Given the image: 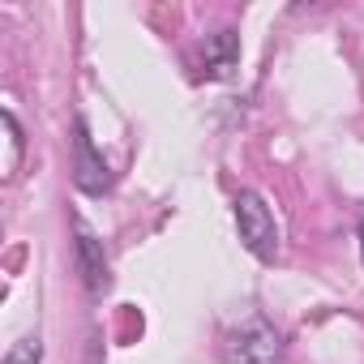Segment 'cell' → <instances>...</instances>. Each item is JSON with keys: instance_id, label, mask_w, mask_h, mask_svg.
Here are the masks:
<instances>
[{"instance_id": "cell-1", "label": "cell", "mask_w": 364, "mask_h": 364, "mask_svg": "<svg viewBox=\"0 0 364 364\" xmlns=\"http://www.w3.org/2000/svg\"><path fill=\"white\" fill-rule=\"evenodd\" d=\"M283 334L266 317H245L223 334V360L228 364H283Z\"/></svg>"}, {"instance_id": "cell-2", "label": "cell", "mask_w": 364, "mask_h": 364, "mask_svg": "<svg viewBox=\"0 0 364 364\" xmlns=\"http://www.w3.org/2000/svg\"><path fill=\"white\" fill-rule=\"evenodd\" d=\"M236 228H240V240L253 257H262V262L279 257V223H274V210L266 206V198L257 189H245L236 198Z\"/></svg>"}, {"instance_id": "cell-3", "label": "cell", "mask_w": 364, "mask_h": 364, "mask_svg": "<svg viewBox=\"0 0 364 364\" xmlns=\"http://www.w3.org/2000/svg\"><path fill=\"white\" fill-rule=\"evenodd\" d=\"M73 150H77V163H73V185L90 198H99L107 185H112V176H107V163L99 159L95 141H90V129L86 120H77V137H73Z\"/></svg>"}, {"instance_id": "cell-4", "label": "cell", "mask_w": 364, "mask_h": 364, "mask_svg": "<svg viewBox=\"0 0 364 364\" xmlns=\"http://www.w3.org/2000/svg\"><path fill=\"white\" fill-rule=\"evenodd\" d=\"M77 262H82V279H86L90 296L107 291V257H103L99 236H95L86 223H77Z\"/></svg>"}, {"instance_id": "cell-5", "label": "cell", "mask_w": 364, "mask_h": 364, "mask_svg": "<svg viewBox=\"0 0 364 364\" xmlns=\"http://www.w3.org/2000/svg\"><path fill=\"white\" fill-rule=\"evenodd\" d=\"M236 60H240V43H236L232 31L206 35V43H202V73L206 77H228L236 69Z\"/></svg>"}, {"instance_id": "cell-6", "label": "cell", "mask_w": 364, "mask_h": 364, "mask_svg": "<svg viewBox=\"0 0 364 364\" xmlns=\"http://www.w3.org/2000/svg\"><path fill=\"white\" fill-rule=\"evenodd\" d=\"M0 120H5V146H9V154H5V180H14V176L22 171V150H26V137H22V124H18V116H14V112H5Z\"/></svg>"}, {"instance_id": "cell-7", "label": "cell", "mask_w": 364, "mask_h": 364, "mask_svg": "<svg viewBox=\"0 0 364 364\" xmlns=\"http://www.w3.org/2000/svg\"><path fill=\"white\" fill-rule=\"evenodd\" d=\"M39 360H43V343H39V334L18 338V343L9 347V355H5V364H39Z\"/></svg>"}, {"instance_id": "cell-8", "label": "cell", "mask_w": 364, "mask_h": 364, "mask_svg": "<svg viewBox=\"0 0 364 364\" xmlns=\"http://www.w3.org/2000/svg\"><path fill=\"white\" fill-rule=\"evenodd\" d=\"M360 236H364V228H360Z\"/></svg>"}]
</instances>
